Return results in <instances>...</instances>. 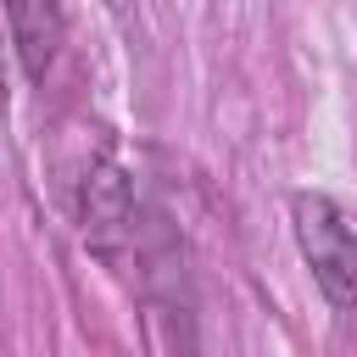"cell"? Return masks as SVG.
Instances as JSON below:
<instances>
[{
    "instance_id": "obj_1",
    "label": "cell",
    "mask_w": 357,
    "mask_h": 357,
    "mask_svg": "<svg viewBox=\"0 0 357 357\" xmlns=\"http://www.w3.org/2000/svg\"><path fill=\"white\" fill-rule=\"evenodd\" d=\"M290 223H296V245H301L324 301L335 312H357V229L346 223V212L329 195L301 190L290 201Z\"/></svg>"
},
{
    "instance_id": "obj_2",
    "label": "cell",
    "mask_w": 357,
    "mask_h": 357,
    "mask_svg": "<svg viewBox=\"0 0 357 357\" xmlns=\"http://www.w3.org/2000/svg\"><path fill=\"white\" fill-rule=\"evenodd\" d=\"M6 28H11V45L22 56V73L33 84H45V73L56 61V45H61V6H50V0H17V6H6Z\"/></svg>"
}]
</instances>
